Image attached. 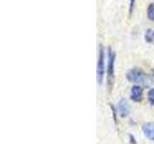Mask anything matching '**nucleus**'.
<instances>
[{
    "label": "nucleus",
    "instance_id": "obj_1",
    "mask_svg": "<svg viewBox=\"0 0 154 144\" xmlns=\"http://www.w3.org/2000/svg\"><path fill=\"white\" fill-rule=\"evenodd\" d=\"M126 79L130 83L141 85L146 83L147 80V76L141 68H133L127 72Z\"/></svg>",
    "mask_w": 154,
    "mask_h": 144
},
{
    "label": "nucleus",
    "instance_id": "obj_2",
    "mask_svg": "<svg viewBox=\"0 0 154 144\" xmlns=\"http://www.w3.org/2000/svg\"><path fill=\"white\" fill-rule=\"evenodd\" d=\"M105 52L102 45H99V52H98V60H97V83L101 85L103 82L104 72H105Z\"/></svg>",
    "mask_w": 154,
    "mask_h": 144
},
{
    "label": "nucleus",
    "instance_id": "obj_3",
    "mask_svg": "<svg viewBox=\"0 0 154 144\" xmlns=\"http://www.w3.org/2000/svg\"><path fill=\"white\" fill-rule=\"evenodd\" d=\"M115 61H116V53L112 50L108 49V65H107V80L109 86H112L114 82V72H115Z\"/></svg>",
    "mask_w": 154,
    "mask_h": 144
},
{
    "label": "nucleus",
    "instance_id": "obj_4",
    "mask_svg": "<svg viewBox=\"0 0 154 144\" xmlns=\"http://www.w3.org/2000/svg\"><path fill=\"white\" fill-rule=\"evenodd\" d=\"M130 98L133 100L134 102H139L143 98V88L139 85H135L131 88V95Z\"/></svg>",
    "mask_w": 154,
    "mask_h": 144
},
{
    "label": "nucleus",
    "instance_id": "obj_5",
    "mask_svg": "<svg viewBox=\"0 0 154 144\" xmlns=\"http://www.w3.org/2000/svg\"><path fill=\"white\" fill-rule=\"evenodd\" d=\"M118 110H119V115L122 117H126L127 115L129 114V106H128V103L127 101L125 99H122L119 102L118 104Z\"/></svg>",
    "mask_w": 154,
    "mask_h": 144
},
{
    "label": "nucleus",
    "instance_id": "obj_6",
    "mask_svg": "<svg viewBox=\"0 0 154 144\" xmlns=\"http://www.w3.org/2000/svg\"><path fill=\"white\" fill-rule=\"evenodd\" d=\"M143 131L144 136L148 139L154 140V123L149 122V123H146V125H143Z\"/></svg>",
    "mask_w": 154,
    "mask_h": 144
},
{
    "label": "nucleus",
    "instance_id": "obj_7",
    "mask_svg": "<svg viewBox=\"0 0 154 144\" xmlns=\"http://www.w3.org/2000/svg\"><path fill=\"white\" fill-rule=\"evenodd\" d=\"M144 38H146V42H152L154 40V31H152L151 29L146 30V34H144Z\"/></svg>",
    "mask_w": 154,
    "mask_h": 144
},
{
    "label": "nucleus",
    "instance_id": "obj_8",
    "mask_svg": "<svg viewBox=\"0 0 154 144\" xmlns=\"http://www.w3.org/2000/svg\"><path fill=\"white\" fill-rule=\"evenodd\" d=\"M147 17L149 20H154V4H149L147 8Z\"/></svg>",
    "mask_w": 154,
    "mask_h": 144
},
{
    "label": "nucleus",
    "instance_id": "obj_9",
    "mask_svg": "<svg viewBox=\"0 0 154 144\" xmlns=\"http://www.w3.org/2000/svg\"><path fill=\"white\" fill-rule=\"evenodd\" d=\"M147 99L149 101V103L151 105H154V88H151L148 91L147 93Z\"/></svg>",
    "mask_w": 154,
    "mask_h": 144
},
{
    "label": "nucleus",
    "instance_id": "obj_10",
    "mask_svg": "<svg viewBox=\"0 0 154 144\" xmlns=\"http://www.w3.org/2000/svg\"><path fill=\"white\" fill-rule=\"evenodd\" d=\"M135 1L136 0H130L129 2V16H131L134 12V7H135Z\"/></svg>",
    "mask_w": 154,
    "mask_h": 144
},
{
    "label": "nucleus",
    "instance_id": "obj_11",
    "mask_svg": "<svg viewBox=\"0 0 154 144\" xmlns=\"http://www.w3.org/2000/svg\"><path fill=\"white\" fill-rule=\"evenodd\" d=\"M130 144H137L136 141H135V139H134V136H132V134H130Z\"/></svg>",
    "mask_w": 154,
    "mask_h": 144
}]
</instances>
